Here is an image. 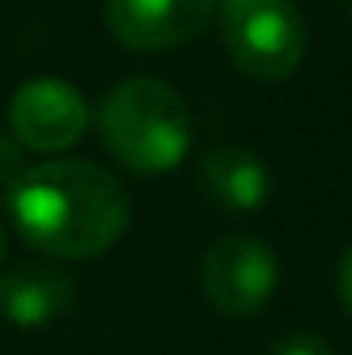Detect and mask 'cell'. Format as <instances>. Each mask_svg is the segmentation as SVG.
Instances as JSON below:
<instances>
[{
  "mask_svg": "<svg viewBox=\"0 0 352 355\" xmlns=\"http://www.w3.org/2000/svg\"><path fill=\"white\" fill-rule=\"evenodd\" d=\"M4 208L23 242L57 261L103 257L129 231V193L80 159L23 166L4 185Z\"/></svg>",
  "mask_w": 352,
  "mask_h": 355,
  "instance_id": "6da1fadb",
  "label": "cell"
},
{
  "mask_svg": "<svg viewBox=\"0 0 352 355\" xmlns=\"http://www.w3.org/2000/svg\"><path fill=\"white\" fill-rule=\"evenodd\" d=\"M99 137L125 171L167 174L190 151L194 125L171 83L156 76H129L114 83L99 106Z\"/></svg>",
  "mask_w": 352,
  "mask_h": 355,
  "instance_id": "7a4b0ae2",
  "label": "cell"
},
{
  "mask_svg": "<svg viewBox=\"0 0 352 355\" xmlns=\"http://www.w3.org/2000/svg\"><path fill=\"white\" fill-rule=\"evenodd\" d=\"M220 35L231 64L258 83H280L303 64L307 27L292 0H220Z\"/></svg>",
  "mask_w": 352,
  "mask_h": 355,
  "instance_id": "3957f363",
  "label": "cell"
},
{
  "mask_svg": "<svg viewBox=\"0 0 352 355\" xmlns=\"http://www.w3.org/2000/svg\"><path fill=\"white\" fill-rule=\"evenodd\" d=\"M280 280V261L273 246L254 234H224L205 250L201 261V287L212 310L224 318H250L265 310Z\"/></svg>",
  "mask_w": 352,
  "mask_h": 355,
  "instance_id": "277c9868",
  "label": "cell"
},
{
  "mask_svg": "<svg viewBox=\"0 0 352 355\" xmlns=\"http://www.w3.org/2000/svg\"><path fill=\"white\" fill-rule=\"evenodd\" d=\"M8 121H12L15 144L31 148L38 155H57L69 151L91 125V110L83 95L69 80H27L8 103Z\"/></svg>",
  "mask_w": 352,
  "mask_h": 355,
  "instance_id": "5b68a950",
  "label": "cell"
},
{
  "mask_svg": "<svg viewBox=\"0 0 352 355\" xmlns=\"http://www.w3.org/2000/svg\"><path fill=\"white\" fill-rule=\"evenodd\" d=\"M220 0H106V27L133 53H163L201 38Z\"/></svg>",
  "mask_w": 352,
  "mask_h": 355,
  "instance_id": "8992f818",
  "label": "cell"
},
{
  "mask_svg": "<svg viewBox=\"0 0 352 355\" xmlns=\"http://www.w3.org/2000/svg\"><path fill=\"white\" fill-rule=\"evenodd\" d=\"M76 302V280L61 265L27 261L0 276V314L15 329H46Z\"/></svg>",
  "mask_w": 352,
  "mask_h": 355,
  "instance_id": "52a82bcc",
  "label": "cell"
},
{
  "mask_svg": "<svg viewBox=\"0 0 352 355\" xmlns=\"http://www.w3.org/2000/svg\"><path fill=\"white\" fill-rule=\"evenodd\" d=\"M197 185L208 205L231 216L258 212L273 193V178L265 159L258 151L242 148V144H224V148L208 151L201 159Z\"/></svg>",
  "mask_w": 352,
  "mask_h": 355,
  "instance_id": "ba28073f",
  "label": "cell"
},
{
  "mask_svg": "<svg viewBox=\"0 0 352 355\" xmlns=\"http://www.w3.org/2000/svg\"><path fill=\"white\" fill-rule=\"evenodd\" d=\"M269 355H333V348L322 340V336L315 333H303V329H296V333H284L273 340Z\"/></svg>",
  "mask_w": 352,
  "mask_h": 355,
  "instance_id": "9c48e42d",
  "label": "cell"
},
{
  "mask_svg": "<svg viewBox=\"0 0 352 355\" xmlns=\"http://www.w3.org/2000/svg\"><path fill=\"white\" fill-rule=\"evenodd\" d=\"M23 166H27V163H23V148L12 137L0 132V185H8L15 174L23 171Z\"/></svg>",
  "mask_w": 352,
  "mask_h": 355,
  "instance_id": "30bf717a",
  "label": "cell"
},
{
  "mask_svg": "<svg viewBox=\"0 0 352 355\" xmlns=\"http://www.w3.org/2000/svg\"><path fill=\"white\" fill-rule=\"evenodd\" d=\"M337 299H341V306H345V314L352 318V246L341 253V261H337Z\"/></svg>",
  "mask_w": 352,
  "mask_h": 355,
  "instance_id": "8fae6325",
  "label": "cell"
},
{
  "mask_svg": "<svg viewBox=\"0 0 352 355\" xmlns=\"http://www.w3.org/2000/svg\"><path fill=\"white\" fill-rule=\"evenodd\" d=\"M4 250H8L4 246V223H0V261H4Z\"/></svg>",
  "mask_w": 352,
  "mask_h": 355,
  "instance_id": "7c38bea8",
  "label": "cell"
},
{
  "mask_svg": "<svg viewBox=\"0 0 352 355\" xmlns=\"http://www.w3.org/2000/svg\"><path fill=\"white\" fill-rule=\"evenodd\" d=\"M345 4H349V15H352V0H345Z\"/></svg>",
  "mask_w": 352,
  "mask_h": 355,
  "instance_id": "4fadbf2b",
  "label": "cell"
}]
</instances>
